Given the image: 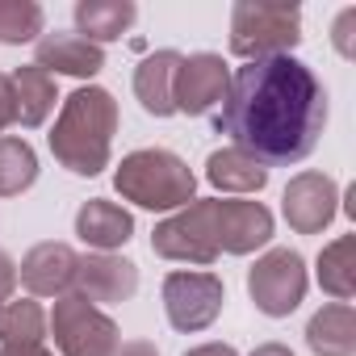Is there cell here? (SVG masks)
<instances>
[{
  "mask_svg": "<svg viewBox=\"0 0 356 356\" xmlns=\"http://www.w3.org/2000/svg\"><path fill=\"white\" fill-rule=\"evenodd\" d=\"M327 122V92L293 55L243 63L214 113L218 134L252 151L260 163H298L314 151Z\"/></svg>",
  "mask_w": 356,
  "mask_h": 356,
  "instance_id": "6da1fadb",
  "label": "cell"
},
{
  "mask_svg": "<svg viewBox=\"0 0 356 356\" xmlns=\"http://www.w3.org/2000/svg\"><path fill=\"white\" fill-rule=\"evenodd\" d=\"M118 130V101L109 88L101 84H84L76 88L63 109L59 122L51 130V151L55 159L76 172V176H97L109 163V143Z\"/></svg>",
  "mask_w": 356,
  "mask_h": 356,
  "instance_id": "7a4b0ae2",
  "label": "cell"
},
{
  "mask_svg": "<svg viewBox=\"0 0 356 356\" xmlns=\"http://www.w3.org/2000/svg\"><path fill=\"white\" fill-rule=\"evenodd\" d=\"M113 185L126 202L143 206V210H176L189 206L197 176L189 172V163L181 155H172L163 147H147V151H130L113 176Z\"/></svg>",
  "mask_w": 356,
  "mask_h": 356,
  "instance_id": "3957f363",
  "label": "cell"
},
{
  "mask_svg": "<svg viewBox=\"0 0 356 356\" xmlns=\"http://www.w3.org/2000/svg\"><path fill=\"white\" fill-rule=\"evenodd\" d=\"M298 42H302V9L298 5L239 0L231 9V55L256 63V59L289 55Z\"/></svg>",
  "mask_w": 356,
  "mask_h": 356,
  "instance_id": "277c9868",
  "label": "cell"
},
{
  "mask_svg": "<svg viewBox=\"0 0 356 356\" xmlns=\"http://www.w3.org/2000/svg\"><path fill=\"white\" fill-rule=\"evenodd\" d=\"M47 327L55 335L59 356H113L122 348L118 323L80 293L55 298V310L47 314Z\"/></svg>",
  "mask_w": 356,
  "mask_h": 356,
  "instance_id": "5b68a950",
  "label": "cell"
},
{
  "mask_svg": "<svg viewBox=\"0 0 356 356\" xmlns=\"http://www.w3.org/2000/svg\"><path fill=\"white\" fill-rule=\"evenodd\" d=\"M151 252L163 260H181V264H214L222 256L218 248V197L189 202L181 214H172L155 227Z\"/></svg>",
  "mask_w": 356,
  "mask_h": 356,
  "instance_id": "8992f818",
  "label": "cell"
},
{
  "mask_svg": "<svg viewBox=\"0 0 356 356\" xmlns=\"http://www.w3.org/2000/svg\"><path fill=\"white\" fill-rule=\"evenodd\" d=\"M306 260L293 248H273L256 260V268L248 273V293L256 302L260 314L268 318H285L298 310V302L306 298Z\"/></svg>",
  "mask_w": 356,
  "mask_h": 356,
  "instance_id": "52a82bcc",
  "label": "cell"
},
{
  "mask_svg": "<svg viewBox=\"0 0 356 356\" xmlns=\"http://www.w3.org/2000/svg\"><path fill=\"white\" fill-rule=\"evenodd\" d=\"M227 289L214 273H168L163 277V310L176 331H206L222 314Z\"/></svg>",
  "mask_w": 356,
  "mask_h": 356,
  "instance_id": "ba28073f",
  "label": "cell"
},
{
  "mask_svg": "<svg viewBox=\"0 0 356 356\" xmlns=\"http://www.w3.org/2000/svg\"><path fill=\"white\" fill-rule=\"evenodd\" d=\"M281 210H285V222L298 235H318L339 214V189L327 172H298L285 185Z\"/></svg>",
  "mask_w": 356,
  "mask_h": 356,
  "instance_id": "9c48e42d",
  "label": "cell"
},
{
  "mask_svg": "<svg viewBox=\"0 0 356 356\" xmlns=\"http://www.w3.org/2000/svg\"><path fill=\"white\" fill-rule=\"evenodd\" d=\"M227 88H231V72L222 63V55H189L181 63V72H176V113H189V118H202L210 109H218L227 101Z\"/></svg>",
  "mask_w": 356,
  "mask_h": 356,
  "instance_id": "30bf717a",
  "label": "cell"
},
{
  "mask_svg": "<svg viewBox=\"0 0 356 356\" xmlns=\"http://www.w3.org/2000/svg\"><path fill=\"white\" fill-rule=\"evenodd\" d=\"M80 298H88L92 306L97 302H126L134 298L138 289V268L122 256H109V252H92V256H80L76 264V285H72Z\"/></svg>",
  "mask_w": 356,
  "mask_h": 356,
  "instance_id": "8fae6325",
  "label": "cell"
},
{
  "mask_svg": "<svg viewBox=\"0 0 356 356\" xmlns=\"http://www.w3.org/2000/svg\"><path fill=\"white\" fill-rule=\"evenodd\" d=\"M76 264H80V256L67 243H55L51 239V243H38V248L26 252L17 277H22V285L34 298H63L76 285Z\"/></svg>",
  "mask_w": 356,
  "mask_h": 356,
  "instance_id": "7c38bea8",
  "label": "cell"
},
{
  "mask_svg": "<svg viewBox=\"0 0 356 356\" xmlns=\"http://www.w3.org/2000/svg\"><path fill=\"white\" fill-rule=\"evenodd\" d=\"M34 67H42L47 76H97L105 67V51L92 47L88 38L72 34V30H55V34H42L38 47H34Z\"/></svg>",
  "mask_w": 356,
  "mask_h": 356,
  "instance_id": "4fadbf2b",
  "label": "cell"
},
{
  "mask_svg": "<svg viewBox=\"0 0 356 356\" xmlns=\"http://www.w3.org/2000/svg\"><path fill=\"white\" fill-rule=\"evenodd\" d=\"M273 239V214L260 202H222L218 197V248L227 256H248Z\"/></svg>",
  "mask_w": 356,
  "mask_h": 356,
  "instance_id": "5bb4252c",
  "label": "cell"
},
{
  "mask_svg": "<svg viewBox=\"0 0 356 356\" xmlns=\"http://www.w3.org/2000/svg\"><path fill=\"white\" fill-rule=\"evenodd\" d=\"M181 63H185L181 51H155V55H147L138 63V72H134V97H138V105L147 113H155V118L176 113L172 92H176V72H181Z\"/></svg>",
  "mask_w": 356,
  "mask_h": 356,
  "instance_id": "9a60e30c",
  "label": "cell"
},
{
  "mask_svg": "<svg viewBox=\"0 0 356 356\" xmlns=\"http://www.w3.org/2000/svg\"><path fill=\"white\" fill-rule=\"evenodd\" d=\"M76 235H80L88 248H97V252H113V248L130 243L134 218H130V210H122L118 202L92 197V202H84L80 214H76Z\"/></svg>",
  "mask_w": 356,
  "mask_h": 356,
  "instance_id": "2e32d148",
  "label": "cell"
},
{
  "mask_svg": "<svg viewBox=\"0 0 356 356\" xmlns=\"http://www.w3.org/2000/svg\"><path fill=\"white\" fill-rule=\"evenodd\" d=\"M206 181L222 193H260L268 185V163H260L243 147H227L206 159Z\"/></svg>",
  "mask_w": 356,
  "mask_h": 356,
  "instance_id": "e0dca14e",
  "label": "cell"
},
{
  "mask_svg": "<svg viewBox=\"0 0 356 356\" xmlns=\"http://www.w3.org/2000/svg\"><path fill=\"white\" fill-rule=\"evenodd\" d=\"M306 343L314 356H352L356 352V314L348 302H331L323 306L310 327H306Z\"/></svg>",
  "mask_w": 356,
  "mask_h": 356,
  "instance_id": "ac0fdd59",
  "label": "cell"
},
{
  "mask_svg": "<svg viewBox=\"0 0 356 356\" xmlns=\"http://www.w3.org/2000/svg\"><path fill=\"white\" fill-rule=\"evenodd\" d=\"M134 17H138V9L130 0H80L76 5V26L80 30L76 34L88 38L92 47H101V42L122 38L134 26Z\"/></svg>",
  "mask_w": 356,
  "mask_h": 356,
  "instance_id": "d6986e66",
  "label": "cell"
},
{
  "mask_svg": "<svg viewBox=\"0 0 356 356\" xmlns=\"http://www.w3.org/2000/svg\"><path fill=\"white\" fill-rule=\"evenodd\" d=\"M13 84V122L22 126H42L55 109V80L42 72V67H17L9 76Z\"/></svg>",
  "mask_w": 356,
  "mask_h": 356,
  "instance_id": "ffe728a7",
  "label": "cell"
},
{
  "mask_svg": "<svg viewBox=\"0 0 356 356\" xmlns=\"http://www.w3.org/2000/svg\"><path fill=\"white\" fill-rule=\"evenodd\" d=\"M318 285L335 302L352 298V289H356V239L352 235H339L335 243H327L318 252Z\"/></svg>",
  "mask_w": 356,
  "mask_h": 356,
  "instance_id": "44dd1931",
  "label": "cell"
},
{
  "mask_svg": "<svg viewBox=\"0 0 356 356\" xmlns=\"http://www.w3.org/2000/svg\"><path fill=\"white\" fill-rule=\"evenodd\" d=\"M38 181V155L26 138L0 134V197H17Z\"/></svg>",
  "mask_w": 356,
  "mask_h": 356,
  "instance_id": "7402d4cb",
  "label": "cell"
},
{
  "mask_svg": "<svg viewBox=\"0 0 356 356\" xmlns=\"http://www.w3.org/2000/svg\"><path fill=\"white\" fill-rule=\"evenodd\" d=\"M0 343H47V310L34 298L5 302V310H0Z\"/></svg>",
  "mask_w": 356,
  "mask_h": 356,
  "instance_id": "603a6c76",
  "label": "cell"
},
{
  "mask_svg": "<svg viewBox=\"0 0 356 356\" xmlns=\"http://www.w3.org/2000/svg\"><path fill=\"white\" fill-rule=\"evenodd\" d=\"M42 34V5L34 0H0V42L22 47Z\"/></svg>",
  "mask_w": 356,
  "mask_h": 356,
  "instance_id": "cb8c5ba5",
  "label": "cell"
},
{
  "mask_svg": "<svg viewBox=\"0 0 356 356\" xmlns=\"http://www.w3.org/2000/svg\"><path fill=\"white\" fill-rule=\"evenodd\" d=\"M13 285H17V264L0 248V310H5V302H13Z\"/></svg>",
  "mask_w": 356,
  "mask_h": 356,
  "instance_id": "d4e9b609",
  "label": "cell"
},
{
  "mask_svg": "<svg viewBox=\"0 0 356 356\" xmlns=\"http://www.w3.org/2000/svg\"><path fill=\"white\" fill-rule=\"evenodd\" d=\"M352 26H356V9H343L335 22V47L339 55H352Z\"/></svg>",
  "mask_w": 356,
  "mask_h": 356,
  "instance_id": "484cf974",
  "label": "cell"
},
{
  "mask_svg": "<svg viewBox=\"0 0 356 356\" xmlns=\"http://www.w3.org/2000/svg\"><path fill=\"white\" fill-rule=\"evenodd\" d=\"M9 126H13V84H9L5 72H0V134Z\"/></svg>",
  "mask_w": 356,
  "mask_h": 356,
  "instance_id": "4316f807",
  "label": "cell"
},
{
  "mask_svg": "<svg viewBox=\"0 0 356 356\" xmlns=\"http://www.w3.org/2000/svg\"><path fill=\"white\" fill-rule=\"evenodd\" d=\"M0 356H55L47 343H0Z\"/></svg>",
  "mask_w": 356,
  "mask_h": 356,
  "instance_id": "83f0119b",
  "label": "cell"
},
{
  "mask_svg": "<svg viewBox=\"0 0 356 356\" xmlns=\"http://www.w3.org/2000/svg\"><path fill=\"white\" fill-rule=\"evenodd\" d=\"M113 356H159V348H155V343H147V339H130V343H122Z\"/></svg>",
  "mask_w": 356,
  "mask_h": 356,
  "instance_id": "f1b7e54d",
  "label": "cell"
},
{
  "mask_svg": "<svg viewBox=\"0 0 356 356\" xmlns=\"http://www.w3.org/2000/svg\"><path fill=\"white\" fill-rule=\"evenodd\" d=\"M185 356H239L231 343H202V348H189Z\"/></svg>",
  "mask_w": 356,
  "mask_h": 356,
  "instance_id": "f546056e",
  "label": "cell"
},
{
  "mask_svg": "<svg viewBox=\"0 0 356 356\" xmlns=\"http://www.w3.org/2000/svg\"><path fill=\"white\" fill-rule=\"evenodd\" d=\"M252 356H293V352H289L285 343H260V348H256Z\"/></svg>",
  "mask_w": 356,
  "mask_h": 356,
  "instance_id": "4dcf8cb0",
  "label": "cell"
}]
</instances>
